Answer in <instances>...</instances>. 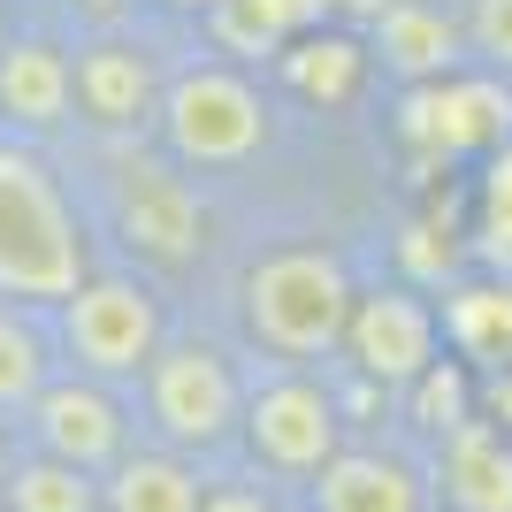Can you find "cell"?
Listing matches in <instances>:
<instances>
[{
    "label": "cell",
    "mask_w": 512,
    "mask_h": 512,
    "mask_svg": "<svg viewBox=\"0 0 512 512\" xmlns=\"http://www.w3.org/2000/svg\"><path fill=\"white\" fill-rule=\"evenodd\" d=\"M92 276V237L31 138H0V299L62 306Z\"/></svg>",
    "instance_id": "1"
},
{
    "label": "cell",
    "mask_w": 512,
    "mask_h": 512,
    "mask_svg": "<svg viewBox=\"0 0 512 512\" xmlns=\"http://www.w3.org/2000/svg\"><path fill=\"white\" fill-rule=\"evenodd\" d=\"M352 299L360 291H352V276L329 245H276L237 283V314H245L253 344L276 360H329L344 344Z\"/></svg>",
    "instance_id": "2"
},
{
    "label": "cell",
    "mask_w": 512,
    "mask_h": 512,
    "mask_svg": "<svg viewBox=\"0 0 512 512\" xmlns=\"http://www.w3.org/2000/svg\"><path fill=\"white\" fill-rule=\"evenodd\" d=\"M153 130L176 169H237L276 138V115H268V92L237 62H192L161 85Z\"/></svg>",
    "instance_id": "3"
},
{
    "label": "cell",
    "mask_w": 512,
    "mask_h": 512,
    "mask_svg": "<svg viewBox=\"0 0 512 512\" xmlns=\"http://www.w3.org/2000/svg\"><path fill=\"white\" fill-rule=\"evenodd\" d=\"M100 192H107V230L123 237L130 260H146V268H192L199 260L207 207L169 153H146L138 138H107Z\"/></svg>",
    "instance_id": "4"
},
{
    "label": "cell",
    "mask_w": 512,
    "mask_h": 512,
    "mask_svg": "<svg viewBox=\"0 0 512 512\" xmlns=\"http://www.w3.org/2000/svg\"><path fill=\"white\" fill-rule=\"evenodd\" d=\"M54 321V344H62V360L92 383H138L146 360L161 352L169 337V314H161V291L146 276H130V268H92L62 306H46Z\"/></svg>",
    "instance_id": "5"
},
{
    "label": "cell",
    "mask_w": 512,
    "mask_h": 512,
    "mask_svg": "<svg viewBox=\"0 0 512 512\" xmlns=\"http://www.w3.org/2000/svg\"><path fill=\"white\" fill-rule=\"evenodd\" d=\"M138 406H146L153 436L184 459L199 451H222L237 436V413H245V375L230 367V352L207 337H161V352L138 375Z\"/></svg>",
    "instance_id": "6"
},
{
    "label": "cell",
    "mask_w": 512,
    "mask_h": 512,
    "mask_svg": "<svg viewBox=\"0 0 512 512\" xmlns=\"http://www.w3.org/2000/svg\"><path fill=\"white\" fill-rule=\"evenodd\" d=\"M237 436L253 444V459L268 474H321L344 451V413L329 398V383L314 375H268L245 390Z\"/></svg>",
    "instance_id": "7"
},
{
    "label": "cell",
    "mask_w": 512,
    "mask_h": 512,
    "mask_svg": "<svg viewBox=\"0 0 512 512\" xmlns=\"http://www.w3.org/2000/svg\"><path fill=\"white\" fill-rule=\"evenodd\" d=\"M23 436H31V451H54V459H69L85 474H107L130 451V406L115 398V383H92V375L69 367L31 398Z\"/></svg>",
    "instance_id": "8"
},
{
    "label": "cell",
    "mask_w": 512,
    "mask_h": 512,
    "mask_svg": "<svg viewBox=\"0 0 512 512\" xmlns=\"http://www.w3.org/2000/svg\"><path fill=\"white\" fill-rule=\"evenodd\" d=\"M69 85H77V123L92 138H146L153 130V107H161V69L138 39L123 31H100L69 54Z\"/></svg>",
    "instance_id": "9"
},
{
    "label": "cell",
    "mask_w": 512,
    "mask_h": 512,
    "mask_svg": "<svg viewBox=\"0 0 512 512\" xmlns=\"http://www.w3.org/2000/svg\"><path fill=\"white\" fill-rule=\"evenodd\" d=\"M398 130H406V146L436 153H490L512 138V85L497 77H436V85H406L398 100Z\"/></svg>",
    "instance_id": "10"
},
{
    "label": "cell",
    "mask_w": 512,
    "mask_h": 512,
    "mask_svg": "<svg viewBox=\"0 0 512 512\" xmlns=\"http://www.w3.org/2000/svg\"><path fill=\"white\" fill-rule=\"evenodd\" d=\"M436 337H444V321H436L428 299H413V291H360V299H352V321H344L352 367L383 390L421 383L428 367H436Z\"/></svg>",
    "instance_id": "11"
},
{
    "label": "cell",
    "mask_w": 512,
    "mask_h": 512,
    "mask_svg": "<svg viewBox=\"0 0 512 512\" xmlns=\"http://www.w3.org/2000/svg\"><path fill=\"white\" fill-rule=\"evenodd\" d=\"M0 123L8 138H62L77 123V85H69V46L23 31V39H0Z\"/></svg>",
    "instance_id": "12"
},
{
    "label": "cell",
    "mask_w": 512,
    "mask_h": 512,
    "mask_svg": "<svg viewBox=\"0 0 512 512\" xmlns=\"http://www.w3.org/2000/svg\"><path fill=\"white\" fill-rule=\"evenodd\" d=\"M436 482L459 512H512V436L490 421H451L436 451Z\"/></svg>",
    "instance_id": "13"
},
{
    "label": "cell",
    "mask_w": 512,
    "mask_h": 512,
    "mask_svg": "<svg viewBox=\"0 0 512 512\" xmlns=\"http://www.w3.org/2000/svg\"><path fill=\"white\" fill-rule=\"evenodd\" d=\"M314 512H421V474L398 451H337L314 474Z\"/></svg>",
    "instance_id": "14"
},
{
    "label": "cell",
    "mask_w": 512,
    "mask_h": 512,
    "mask_svg": "<svg viewBox=\"0 0 512 512\" xmlns=\"http://www.w3.org/2000/svg\"><path fill=\"white\" fill-rule=\"evenodd\" d=\"M360 69H367V46L352 31H337V23H306L299 39H283V54H276V77L306 107H344L360 92Z\"/></svg>",
    "instance_id": "15"
},
{
    "label": "cell",
    "mask_w": 512,
    "mask_h": 512,
    "mask_svg": "<svg viewBox=\"0 0 512 512\" xmlns=\"http://www.w3.org/2000/svg\"><path fill=\"white\" fill-rule=\"evenodd\" d=\"M199 467L184 451L153 444V451H123L100 474V512H199Z\"/></svg>",
    "instance_id": "16"
},
{
    "label": "cell",
    "mask_w": 512,
    "mask_h": 512,
    "mask_svg": "<svg viewBox=\"0 0 512 512\" xmlns=\"http://www.w3.org/2000/svg\"><path fill=\"white\" fill-rule=\"evenodd\" d=\"M459 23L444 8H421V0H383V16H375V46H383V62L406 77V85H436L459 69Z\"/></svg>",
    "instance_id": "17"
},
{
    "label": "cell",
    "mask_w": 512,
    "mask_h": 512,
    "mask_svg": "<svg viewBox=\"0 0 512 512\" xmlns=\"http://www.w3.org/2000/svg\"><path fill=\"white\" fill-rule=\"evenodd\" d=\"M54 360H62V344H54L46 306L0 299V421H23V413H31V398L62 375Z\"/></svg>",
    "instance_id": "18"
},
{
    "label": "cell",
    "mask_w": 512,
    "mask_h": 512,
    "mask_svg": "<svg viewBox=\"0 0 512 512\" xmlns=\"http://www.w3.org/2000/svg\"><path fill=\"white\" fill-rule=\"evenodd\" d=\"M199 23H207L214 54H237V62H276L283 39H299L306 23H314V8H306V0H214Z\"/></svg>",
    "instance_id": "19"
},
{
    "label": "cell",
    "mask_w": 512,
    "mask_h": 512,
    "mask_svg": "<svg viewBox=\"0 0 512 512\" xmlns=\"http://www.w3.org/2000/svg\"><path fill=\"white\" fill-rule=\"evenodd\" d=\"M0 512H100V474L69 467L54 451H16L0 482Z\"/></svg>",
    "instance_id": "20"
},
{
    "label": "cell",
    "mask_w": 512,
    "mask_h": 512,
    "mask_svg": "<svg viewBox=\"0 0 512 512\" xmlns=\"http://www.w3.org/2000/svg\"><path fill=\"white\" fill-rule=\"evenodd\" d=\"M444 337L459 344V360L505 367L512 360V276L451 291V299H444Z\"/></svg>",
    "instance_id": "21"
},
{
    "label": "cell",
    "mask_w": 512,
    "mask_h": 512,
    "mask_svg": "<svg viewBox=\"0 0 512 512\" xmlns=\"http://www.w3.org/2000/svg\"><path fill=\"white\" fill-rule=\"evenodd\" d=\"M482 260L512 276V138L490 146V169H482Z\"/></svg>",
    "instance_id": "22"
},
{
    "label": "cell",
    "mask_w": 512,
    "mask_h": 512,
    "mask_svg": "<svg viewBox=\"0 0 512 512\" xmlns=\"http://www.w3.org/2000/svg\"><path fill=\"white\" fill-rule=\"evenodd\" d=\"M467 39H474V54L490 69H512V0H474Z\"/></svg>",
    "instance_id": "23"
},
{
    "label": "cell",
    "mask_w": 512,
    "mask_h": 512,
    "mask_svg": "<svg viewBox=\"0 0 512 512\" xmlns=\"http://www.w3.org/2000/svg\"><path fill=\"white\" fill-rule=\"evenodd\" d=\"M406 390H421V413H428V428H451V421H467V413H459V406H467V390H459V375H451L444 360L428 367L421 383H406Z\"/></svg>",
    "instance_id": "24"
},
{
    "label": "cell",
    "mask_w": 512,
    "mask_h": 512,
    "mask_svg": "<svg viewBox=\"0 0 512 512\" xmlns=\"http://www.w3.org/2000/svg\"><path fill=\"white\" fill-rule=\"evenodd\" d=\"M199 512H276V497L253 490V482H207V490H199Z\"/></svg>",
    "instance_id": "25"
},
{
    "label": "cell",
    "mask_w": 512,
    "mask_h": 512,
    "mask_svg": "<svg viewBox=\"0 0 512 512\" xmlns=\"http://www.w3.org/2000/svg\"><path fill=\"white\" fill-rule=\"evenodd\" d=\"M314 23H375L383 16V0H306Z\"/></svg>",
    "instance_id": "26"
},
{
    "label": "cell",
    "mask_w": 512,
    "mask_h": 512,
    "mask_svg": "<svg viewBox=\"0 0 512 512\" xmlns=\"http://www.w3.org/2000/svg\"><path fill=\"white\" fill-rule=\"evenodd\" d=\"M77 8H85V16H100V23H115L130 8V0H77Z\"/></svg>",
    "instance_id": "27"
},
{
    "label": "cell",
    "mask_w": 512,
    "mask_h": 512,
    "mask_svg": "<svg viewBox=\"0 0 512 512\" xmlns=\"http://www.w3.org/2000/svg\"><path fill=\"white\" fill-rule=\"evenodd\" d=\"M8 459H16V436H8V421H0V482H8Z\"/></svg>",
    "instance_id": "28"
},
{
    "label": "cell",
    "mask_w": 512,
    "mask_h": 512,
    "mask_svg": "<svg viewBox=\"0 0 512 512\" xmlns=\"http://www.w3.org/2000/svg\"><path fill=\"white\" fill-rule=\"evenodd\" d=\"M161 8H184V16H207L214 0H161Z\"/></svg>",
    "instance_id": "29"
}]
</instances>
